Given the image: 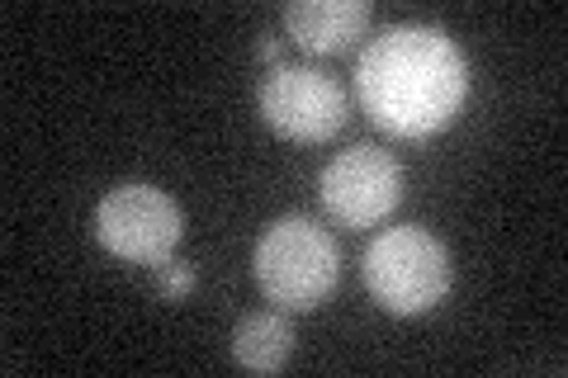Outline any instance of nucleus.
Here are the masks:
<instances>
[{
	"label": "nucleus",
	"mask_w": 568,
	"mask_h": 378,
	"mask_svg": "<svg viewBox=\"0 0 568 378\" xmlns=\"http://www.w3.org/2000/svg\"><path fill=\"white\" fill-rule=\"evenodd\" d=\"M261 114L290 142H327L346 123V90L317 67L275 62L261 81Z\"/></svg>",
	"instance_id": "423d86ee"
},
{
	"label": "nucleus",
	"mask_w": 568,
	"mask_h": 378,
	"mask_svg": "<svg viewBox=\"0 0 568 378\" xmlns=\"http://www.w3.org/2000/svg\"><path fill=\"white\" fill-rule=\"evenodd\" d=\"M369 0H294L284 6V33L304 52H342L369 29Z\"/></svg>",
	"instance_id": "0eeeda50"
},
{
	"label": "nucleus",
	"mask_w": 568,
	"mask_h": 378,
	"mask_svg": "<svg viewBox=\"0 0 568 378\" xmlns=\"http://www.w3.org/2000/svg\"><path fill=\"white\" fill-rule=\"evenodd\" d=\"M261 58L265 62H280V39H275V33H261Z\"/></svg>",
	"instance_id": "9d476101"
},
{
	"label": "nucleus",
	"mask_w": 568,
	"mask_h": 378,
	"mask_svg": "<svg viewBox=\"0 0 568 378\" xmlns=\"http://www.w3.org/2000/svg\"><path fill=\"white\" fill-rule=\"evenodd\" d=\"M181 232H185L181 204H175L166 190L142 185V180L114 185L95 204V237L104 251H114L119 260L162 265V260H171V251L181 246Z\"/></svg>",
	"instance_id": "20e7f679"
},
{
	"label": "nucleus",
	"mask_w": 568,
	"mask_h": 378,
	"mask_svg": "<svg viewBox=\"0 0 568 378\" xmlns=\"http://www.w3.org/2000/svg\"><path fill=\"white\" fill-rule=\"evenodd\" d=\"M317 200L342 227H375L403 200V166L394 152L375 147V142H355V147L336 152L323 175H317Z\"/></svg>",
	"instance_id": "39448f33"
},
{
	"label": "nucleus",
	"mask_w": 568,
	"mask_h": 378,
	"mask_svg": "<svg viewBox=\"0 0 568 378\" xmlns=\"http://www.w3.org/2000/svg\"><path fill=\"white\" fill-rule=\"evenodd\" d=\"M294 355V327L284 313H246L233 327V359L242 369L275 374Z\"/></svg>",
	"instance_id": "6e6552de"
},
{
	"label": "nucleus",
	"mask_w": 568,
	"mask_h": 378,
	"mask_svg": "<svg viewBox=\"0 0 568 378\" xmlns=\"http://www.w3.org/2000/svg\"><path fill=\"white\" fill-rule=\"evenodd\" d=\"M365 289L384 313L422 317L446 303L455 265L446 242L426 227H388L365 246Z\"/></svg>",
	"instance_id": "7ed1b4c3"
},
{
	"label": "nucleus",
	"mask_w": 568,
	"mask_h": 378,
	"mask_svg": "<svg viewBox=\"0 0 568 378\" xmlns=\"http://www.w3.org/2000/svg\"><path fill=\"white\" fill-rule=\"evenodd\" d=\"M355 100L369 123L394 137L450 129L469 95V62L436 24H388L355 58Z\"/></svg>",
	"instance_id": "f257e3e1"
},
{
	"label": "nucleus",
	"mask_w": 568,
	"mask_h": 378,
	"mask_svg": "<svg viewBox=\"0 0 568 378\" xmlns=\"http://www.w3.org/2000/svg\"><path fill=\"white\" fill-rule=\"evenodd\" d=\"M252 269L261 294L271 303L290 313H313L336 294L342 251H336V237L317 218L290 213V218H275L261 232L252 251Z\"/></svg>",
	"instance_id": "f03ea898"
},
{
	"label": "nucleus",
	"mask_w": 568,
	"mask_h": 378,
	"mask_svg": "<svg viewBox=\"0 0 568 378\" xmlns=\"http://www.w3.org/2000/svg\"><path fill=\"white\" fill-rule=\"evenodd\" d=\"M156 289H162L171 303L175 298H185L190 289H194V265H185V260H162V269H156Z\"/></svg>",
	"instance_id": "1a4fd4ad"
}]
</instances>
